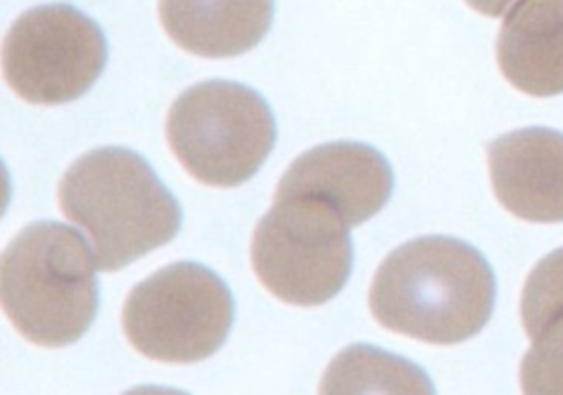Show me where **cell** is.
<instances>
[{"label":"cell","mask_w":563,"mask_h":395,"mask_svg":"<svg viewBox=\"0 0 563 395\" xmlns=\"http://www.w3.org/2000/svg\"><path fill=\"white\" fill-rule=\"evenodd\" d=\"M319 395H435V391L413 362L372 345H352L325 366Z\"/></svg>","instance_id":"cell-12"},{"label":"cell","mask_w":563,"mask_h":395,"mask_svg":"<svg viewBox=\"0 0 563 395\" xmlns=\"http://www.w3.org/2000/svg\"><path fill=\"white\" fill-rule=\"evenodd\" d=\"M106 66V37L68 4L24 11L2 42V75L29 103L57 105L81 97Z\"/></svg>","instance_id":"cell-7"},{"label":"cell","mask_w":563,"mask_h":395,"mask_svg":"<svg viewBox=\"0 0 563 395\" xmlns=\"http://www.w3.org/2000/svg\"><path fill=\"white\" fill-rule=\"evenodd\" d=\"M97 259L66 224L24 226L0 257V301L13 327L40 347H64L90 327L97 303Z\"/></svg>","instance_id":"cell-3"},{"label":"cell","mask_w":563,"mask_h":395,"mask_svg":"<svg viewBox=\"0 0 563 395\" xmlns=\"http://www.w3.org/2000/svg\"><path fill=\"white\" fill-rule=\"evenodd\" d=\"M499 204L528 222H563V134L548 127L508 132L486 145Z\"/></svg>","instance_id":"cell-9"},{"label":"cell","mask_w":563,"mask_h":395,"mask_svg":"<svg viewBox=\"0 0 563 395\" xmlns=\"http://www.w3.org/2000/svg\"><path fill=\"white\" fill-rule=\"evenodd\" d=\"M495 276L471 244L427 235L394 248L369 287L372 316L391 331L431 345L475 336L490 318Z\"/></svg>","instance_id":"cell-1"},{"label":"cell","mask_w":563,"mask_h":395,"mask_svg":"<svg viewBox=\"0 0 563 395\" xmlns=\"http://www.w3.org/2000/svg\"><path fill=\"white\" fill-rule=\"evenodd\" d=\"M167 143L198 182L235 187L246 182L275 145L268 103L235 81H202L183 90L165 121Z\"/></svg>","instance_id":"cell-4"},{"label":"cell","mask_w":563,"mask_h":395,"mask_svg":"<svg viewBox=\"0 0 563 395\" xmlns=\"http://www.w3.org/2000/svg\"><path fill=\"white\" fill-rule=\"evenodd\" d=\"M501 75L521 92H563V2H515L497 35Z\"/></svg>","instance_id":"cell-10"},{"label":"cell","mask_w":563,"mask_h":395,"mask_svg":"<svg viewBox=\"0 0 563 395\" xmlns=\"http://www.w3.org/2000/svg\"><path fill=\"white\" fill-rule=\"evenodd\" d=\"M123 395H187V393L176 388H163V386H134Z\"/></svg>","instance_id":"cell-15"},{"label":"cell","mask_w":563,"mask_h":395,"mask_svg":"<svg viewBox=\"0 0 563 395\" xmlns=\"http://www.w3.org/2000/svg\"><path fill=\"white\" fill-rule=\"evenodd\" d=\"M233 323L227 283L194 261L169 263L136 283L121 312L128 342L158 362H198L218 351Z\"/></svg>","instance_id":"cell-6"},{"label":"cell","mask_w":563,"mask_h":395,"mask_svg":"<svg viewBox=\"0 0 563 395\" xmlns=\"http://www.w3.org/2000/svg\"><path fill=\"white\" fill-rule=\"evenodd\" d=\"M391 167L365 143L317 145L290 162L275 195H312L332 206L350 228L376 215L391 195Z\"/></svg>","instance_id":"cell-8"},{"label":"cell","mask_w":563,"mask_h":395,"mask_svg":"<svg viewBox=\"0 0 563 395\" xmlns=\"http://www.w3.org/2000/svg\"><path fill=\"white\" fill-rule=\"evenodd\" d=\"M519 384L523 395H563V318L532 338L519 366Z\"/></svg>","instance_id":"cell-14"},{"label":"cell","mask_w":563,"mask_h":395,"mask_svg":"<svg viewBox=\"0 0 563 395\" xmlns=\"http://www.w3.org/2000/svg\"><path fill=\"white\" fill-rule=\"evenodd\" d=\"M521 323L530 338L563 318V248L545 255L528 274L521 290Z\"/></svg>","instance_id":"cell-13"},{"label":"cell","mask_w":563,"mask_h":395,"mask_svg":"<svg viewBox=\"0 0 563 395\" xmlns=\"http://www.w3.org/2000/svg\"><path fill=\"white\" fill-rule=\"evenodd\" d=\"M167 35L185 50L202 57H233L253 48L266 33L271 2H183L158 4Z\"/></svg>","instance_id":"cell-11"},{"label":"cell","mask_w":563,"mask_h":395,"mask_svg":"<svg viewBox=\"0 0 563 395\" xmlns=\"http://www.w3.org/2000/svg\"><path fill=\"white\" fill-rule=\"evenodd\" d=\"M345 219L312 195H275L251 239L260 283L290 305H321L347 281L352 244Z\"/></svg>","instance_id":"cell-5"},{"label":"cell","mask_w":563,"mask_h":395,"mask_svg":"<svg viewBox=\"0 0 563 395\" xmlns=\"http://www.w3.org/2000/svg\"><path fill=\"white\" fill-rule=\"evenodd\" d=\"M62 213L88 233L97 268L114 272L167 244L180 206L132 149L99 147L79 156L57 187Z\"/></svg>","instance_id":"cell-2"}]
</instances>
